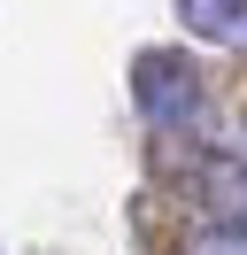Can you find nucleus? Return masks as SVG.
<instances>
[{
  "label": "nucleus",
  "instance_id": "obj_2",
  "mask_svg": "<svg viewBox=\"0 0 247 255\" xmlns=\"http://www.w3.org/2000/svg\"><path fill=\"white\" fill-rule=\"evenodd\" d=\"M178 23L209 47H232L247 54V0H178Z\"/></svg>",
  "mask_w": 247,
  "mask_h": 255
},
{
  "label": "nucleus",
  "instance_id": "obj_3",
  "mask_svg": "<svg viewBox=\"0 0 247 255\" xmlns=\"http://www.w3.org/2000/svg\"><path fill=\"white\" fill-rule=\"evenodd\" d=\"M201 255H247V248H240V240L224 232V240H209V248H201Z\"/></svg>",
  "mask_w": 247,
  "mask_h": 255
},
{
  "label": "nucleus",
  "instance_id": "obj_1",
  "mask_svg": "<svg viewBox=\"0 0 247 255\" xmlns=\"http://www.w3.org/2000/svg\"><path fill=\"white\" fill-rule=\"evenodd\" d=\"M131 93H139V116L147 124L178 131V124L201 116V62L193 54H170V47H147L131 62Z\"/></svg>",
  "mask_w": 247,
  "mask_h": 255
}]
</instances>
